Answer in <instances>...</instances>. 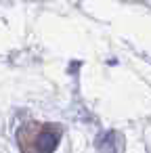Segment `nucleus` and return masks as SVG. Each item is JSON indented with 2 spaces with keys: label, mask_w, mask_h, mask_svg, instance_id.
<instances>
[{
  "label": "nucleus",
  "mask_w": 151,
  "mask_h": 153,
  "mask_svg": "<svg viewBox=\"0 0 151 153\" xmlns=\"http://www.w3.org/2000/svg\"><path fill=\"white\" fill-rule=\"evenodd\" d=\"M23 153H53L61 140V128L53 124H25L17 132Z\"/></svg>",
  "instance_id": "obj_1"
}]
</instances>
